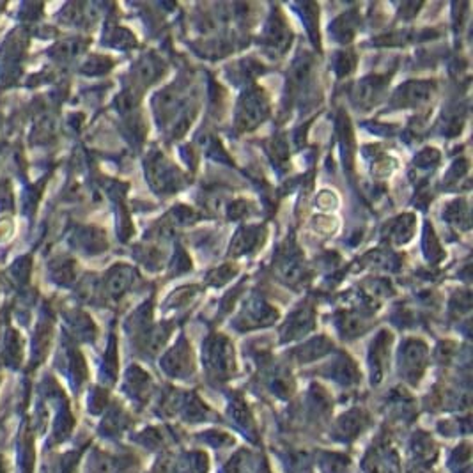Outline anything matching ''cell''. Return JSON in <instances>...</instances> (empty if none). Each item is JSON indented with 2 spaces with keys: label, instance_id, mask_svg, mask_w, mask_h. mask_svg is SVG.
Masks as SVG:
<instances>
[{
  "label": "cell",
  "instance_id": "6da1fadb",
  "mask_svg": "<svg viewBox=\"0 0 473 473\" xmlns=\"http://www.w3.org/2000/svg\"><path fill=\"white\" fill-rule=\"evenodd\" d=\"M266 106L259 96H252L247 102H243V110L239 112V122L243 128H250V126L257 125L262 118H264Z\"/></svg>",
  "mask_w": 473,
  "mask_h": 473
}]
</instances>
